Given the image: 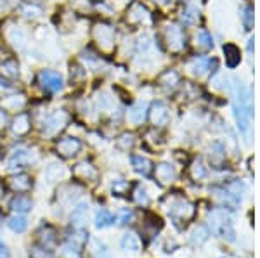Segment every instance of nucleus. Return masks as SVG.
Instances as JSON below:
<instances>
[{
	"instance_id": "nucleus-4",
	"label": "nucleus",
	"mask_w": 260,
	"mask_h": 258,
	"mask_svg": "<svg viewBox=\"0 0 260 258\" xmlns=\"http://www.w3.org/2000/svg\"><path fill=\"white\" fill-rule=\"evenodd\" d=\"M80 148H82L80 141H76V139H73V137H66V139H63V141L57 142V153L64 158L75 156L76 153L80 151Z\"/></svg>"
},
{
	"instance_id": "nucleus-15",
	"label": "nucleus",
	"mask_w": 260,
	"mask_h": 258,
	"mask_svg": "<svg viewBox=\"0 0 260 258\" xmlns=\"http://www.w3.org/2000/svg\"><path fill=\"white\" fill-rule=\"evenodd\" d=\"M156 175H158V179L162 180V182H172L175 177V170L170 167V165L162 163L158 168H156Z\"/></svg>"
},
{
	"instance_id": "nucleus-9",
	"label": "nucleus",
	"mask_w": 260,
	"mask_h": 258,
	"mask_svg": "<svg viewBox=\"0 0 260 258\" xmlns=\"http://www.w3.org/2000/svg\"><path fill=\"white\" fill-rule=\"evenodd\" d=\"M73 173L76 177H80V179H87V180H94L95 177H97V172H95V168L92 165L89 163H78L75 167Z\"/></svg>"
},
{
	"instance_id": "nucleus-10",
	"label": "nucleus",
	"mask_w": 260,
	"mask_h": 258,
	"mask_svg": "<svg viewBox=\"0 0 260 258\" xmlns=\"http://www.w3.org/2000/svg\"><path fill=\"white\" fill-rule=\"evenodd\" d=\"M33 206L32 199L26 198V196H16V198L11 201V208H13L14 211H18V213H26V211H30Z\"/></svg>"
},
{
	"instance_id": "nucleus-21",
	"label": "nucleus",
	"mask_w": 260,
	"mask_h": 258,
	"mask_svg": "<svg viewBox=\"0 0 260 258\" xmlns=\"http://www.w3.org/2000/svg\"><path fill=\"white\" fill-rule=\"evenodd\" d=\"M206 239H208V230H206V227L200 225L198 229H194L193 236H191V241H193V244H203Z\"/></svg>"
},
{
	"instance_id": "nucleus-20",
	"label": "nucleus",
	"mask_w": 260,
	"mask_h": 258,
	"mask_svg": "<svg viewBox=\"0 0 260 258\" xmlns=\"http://www.w3.org/2000/svg\"><path fill=\"white\" fill-rule=\"evenodd\" d=\"M28 130H30L28 116H26V114H21V116H19L18 120L14 121V132H16L18 136H23V134H26Z\"/></svg>"
},
{
	"instance_id": "nucleus-24",
	"label": "nucleus",
	"mask_w": 260,
	"mask_h": 258,
	"mask_svg": "<svg viewBox=\"0 0 260 258\" xmlns=\"http://www.w3.org/2000/svg\"><path fill=\"white\" fill-rule=\"evenodd\" d=\"M26 151H16L13 155V158L9 160V168H16V165H23L26 163Z\"/></svg>"
},
{
	"instance_id": "nucleus-29",
	"label": "nucleus",
	"mask_w": 260,
	"mask_h": 258,
	"mask_svg": "<svg viewBox=\"0 0 260 258\" xmlns=\"http://www.w3.org/2000/svg\"><path fill=\"white\" fill-rule=\"evenodd\" d=\"M134 218V211L132 210H123L120 213V224L121 225H127L130 220Z\"/></svg>"
},
{
	"instance_id": "nucleus-34",
	"label": "nucleus",
	"mask_w": 260,
	"mask_h": 258,
	"mask_svg": "<svg viewBox=\"0 0 260 258\" xmlns=\"http://www.w3.org/2000/svg\"><path fill=\"white\" fill-rule=\"evenodd\" d=\"M0 225H2V222H0Z\"/></svg>"
},
{
	"instance_id": "nucleus-19",
	"label": "nucleus",
	"mask_w": 260,
	"mask_h": 258,
	"mask_svg": "<svg viewBox=\"0 0 260 258\" xmlns=\"http://www.w3.org/2000/svg\"><path fill=\"white\" fill-rule=\"evenodd\" d=\"M144 227H146V229H149V234H151V236H156V232H158V230L163 227V222L160 220L158 217H155V215H149L148 222L144 224Z\"/></svg>"
},
{
	"instance_id": "nucleus-18",
	"label": "nucleus",
	"mask_w": 260,
	"mask_h": 258,
	"mask_svg": "<svg viewBox=\"0 0 260 258\" xmlns=\"http://www.w3.org/2000/svg\"><path fill=\"white\" fill-rule=\"evenodd\" d=\"M61 256L63 258H80L78 246H75L73 242H66L64 246H61Z\"/></svg>"
},
{
	"instance_id": "nucleus-7",
	"label": "nucleus",
	"mask_w": 260,
	"mask_h": 258,
	"mask_svg": "<svg viewBox=\"0 0 260 258\" xmlns=\"http://www.w3.org/2000/svg\"><path fill=\"white\" fill-rule=\"evenodd\" d=\"M9 187L13 189L14 192H26L32 189V179L25 173L21 175H16V177H11L9 179Z\"/></svg>"
},
{
	"instance_id": "nucleus-16",
	"label": "nucleus",
	"mask_w": 260,
	"mask_h": 258,
	"mask_svg": "<svg viewBox=\"0 0 260 258\" xmlns=\"http://www.w3.org/2000/svg\"><path fill=\"white\" fill-rule=\"evenodd\" d=\"M144 116H146V106H144V104H137V106H134L128 113V120L132 123H141L144 120Z\"/></svg>"
},
{
	"instance_id": "nucleus-2",
	"label": "nucleus",
	"mask_w": 260,
	"mask_h": 258,
	"mask_svg": "<svg viewBox=\"0 0 260 258\" xmlns=\"http://www.w3.org/2000/svg\"><path fill=\"white\" fill-rule=\"evenodd\" d=\"M168 213L175 218V220L186 222L191 220L194 217V205H191L189 201H184V199H179V201L172 203L170 208H168Z\"/></svg>"
},
{
	"instance_id": "nucleus-13",
	"label": "nucleus",
	"mask_w": 260,
	"mask_h": 258,
	"mask_svg": "<svg viewBox=\"0 0 260 258\" xmlns=\"http://www.w3.org/2000/svg\"><path fill=\"white\" fill-rule=\"evenodd\" d=\"M132 167L136 168V172L143 173V175H149L153 168V163L148 160V158H143V156H132Z\"/></svg>"
},
{
	"instance_id": "nucleus-25",
	"label": "nucleus",
	"mask_w": 260,
	"mask_h": 258,
	"mask_svg": "<svg viewBox=\"0 0 260 258\" xmlns=\"http://www.w3.org/2000/svg\"><path fill=\"white\" fill-rule=\"evenodd\" d=\"M30 255H32V258H54L47 248H38V246H33L30 249Z\"/></svg>"
},
{
	"instance_id": "nucleus-22",
	"label": "nucleus",
	"mask_w": 260,
	"mask_h": 258,
	"mask_svg": "<svg viewBox=\"0 0 260 258\" xmlns=\"http://www.w3.org/2000/svg\"><path fill=\"white\" fill-rule=\"evenodd\" d=\"M97 38H99V40H102V44H104L106 47H109V44H111V40H113L111 28H108V26H99Z\"/></svg>"
},
{
	"instance_id": "nucleus-31",
	"label": "nucleus",
	"mask_w": 260,
	"mask_h": 258,
	"mask_svg": "<svg viewBox=\"0 0 260 258\" xmlns=\"http://www.w3.org/2000/svg\"><path fill=\"white\" fill-rule=\"evenodd\" d=\"M7 256H9V249H7V246L4 242H0V258H7Z\"/></svg>"
},
{
	"instance_id": "nucleus-17",
	"label": "nucleus",
	"mask_w": 260,
	"mask_h": 258,
	"mask_svg": "<svg viewBox=\"0 0 260 258\" xmlns=\"http://www.w3.org/2000/svg\"><path fill=\"white\" fill-rule=\"evenodd\" d=\"M63 175H64V168L61 167V165H57V163H51L47 167V170H45V177H47L51 182H54V180H59Z\"/></svg>"
},
{
	"instance_id": "nucleus-28",
	"label": "nucleus",
	"mask_w": 260,
	"mask_h": 258,
	"mask_svg": "<svg viewBox=\"0 0 260 258\" xmlns=\"http://www.w3.org/2000/svg\"><path fill=\"white\" fill-rule=\"evenodd\" d=\"M136 201L139 203V205H146V203H148L146 191H144L143 187H137V189H136Z\"/></svg>"
},
{
	"instance_id": "nucleus-33",
	"label": "nucleus",
	"mask_w": 260,
	"mask_h": 258,
	"mask_svg": "<svg viewBox=\"0 0 260 258\" xmlns=\"http://www.w3.org/2000/svg\"><path fill=\"white\" fill-rule=\"evenodd\" d=\"M160 2H165V0H160Z\"/></svg>"
},
{
	"instance_id": "nucleus-11",
	"label": "nucleus",
	"mask_w": 260,
	"mask_h": 258,
	"mask_svg": "<svg viewBox=\"0 0 260 258\" xmlns=\"http://www.w3.org/2000/svg\"><path fill=\"white\" fill-rule=\"evenodd\" d=\"M89 249L94 255V258H109V251H108V248H106V244L104 242H101L99 239H95V237L90 239Z\"/></svg>"
},
{
	"instance_id": "nucleus-12",
	"label": "nucleus",
	"mask_w": 260,
	"mask_h": 258,
	"mask_svg": "<svg viewBox=\"0 0 260 258\" xmlns=\"http://www.w3.org/2000/svg\"><path fill=\"white\" fill-rule=\"evenodd\" d=\"M114 215L109 213L108 210H99L97 215H95V227H99V229H104V227H109L114 224Z\"/></svg>"
},
{
	"instance_id": "nucleus-27",
	"label": "nucleus",
	"mask_w": 260,
	"mask_h": 258,
	"mask_svg": "<svg viewBox=\"0 0 260 258\" xmlns=\"http://www.w3.org/2000/svg\"><path fill=\"white\" fill-rule=\"evenodd\" d=\"M128 189V184L127 182H123V180H118V182H114L113 184V192L114 194H125V191Z\"/></svg>"
},
{
	"instance_id": "nucleus-5",
	"label": "nucleus",
	"mask_w": 260,
	"mask_h": 258,
	"mask_svg": "<svg viewBox=\"0 0 260 258\" xmlns=\"http://www.w3.org/2000/svg\"><path fill=\"white\" fill-rule=\"evenodd\" d=\"M68 120V116H66V113H54L52 116H49L47 120H45L44 123V132L45 134H49V136H52V134H56L57 130H61L63 128V125L66 123Z\"/></svg>"
},
{
	"instance_id": "nucleus-6",
	"label": "nucleus",
	"mask_w": 260,
	"mask_h": 258,
	"mask_svg": "<svg viewBox=\"0 0 260 258\" xmlns=\"http://www.w3.org/2000/svg\"><path fill=\"white\" fill-rule=\"evenodd\" d=\"M87 217H89V205L87 203H80L71 211V225L75 229H82L87 222Z\"/></svg>"
},
{
	"instance_id": "nucleus-8",
	"label": "nucleus",
	"mask_w": 260,
	"mask_h": 258,
	"mask_svg": "<svg viewBox=\"0 0 260 258\" xmlns=\"http://www.w3.org/2000/svg\"><path fill=\"white\" fill-rule=\"evenodd\" d=\"M121 248L125 249V251H132V253H137L141 249V239L137 234L134 232H127L123 237H121Z\"/></svg>"
},
{
	"instance_id": "nucleus-1",
	"label": "nucleus",
	"mask_w": 260,
	"mask_h": 258,
	"mask_svg": "<svg viewBox=\"0 0 260 258\" xmlns=\"http://www.w3.org/2000/svg\"><path fill=\"white\" fill-rule=\"evenodd\" d=\"M208 227L212 234L219 237H224L227 241L236 239L234 224H232V217L229 215L227 210L224 208H215L208 213Z\"/></svg>"
},
{
	"instance_id": "nucleus-14",
	"label": "nucleus",
	"mask_w": 260,
	"mask_h": 258,
	"mask_svg": "<svg viewBox=\"0 0 260 258\" xmlns=\"http://www.w3.org/2000/svg\"><path fill=\"white\" fill-rule=\"evenodd\" d=\"M7 225H9V229L14 230V232H25L26 227H28V220H26L23 215H13V217L7 220Z\"/></svg>"
},
{
	"instance_id": "nucleus-3",
	"label": "nucleus",
	"mask_w": 260,
	"mask_h": 258,
	"mask_svg": "<svg viewBox=\"0 0 260 258\" xmlns=\"http://www.w3.org/2000/svg\"><path fill=\"white\" fill-rule=\"evenodd\" d=\"M40 83L45 90L57 92V90H61V87H63V78H61V75L56 71H42L40 73Z\"/></svg>"
},
{
	"instance_id": "nucleus-23",
	"label": "nucleus",
	"mask_w": 260,
	"mask_h": 258,
	"mask_svg": "<svg viewBox=\"0 0 260 258\" xmlns=\"http://www.w3.org/2000/svg\"><path fill=\"white\" fill-rule=\"evenodd\" d=\"M167 109L163 104H158V106L155 107V111H153V121L156 123V125H160V123H163L167 120Z\"/></svg>"
},
{
	"instance_id": "nucleus-30",
	"label": "nucleus",
	"mask_w": 260,
	"mask_h": 258,
	"mask_svg": "<svg viewBox=\"0 0 260 258\" xmlns=\"http://www.w3.org/2000/svg\"><path fill=\"white\" fill-rule=\"evenodd\" d=\"M14 68H16V64H14V63H6V64L2 66V69H6L7 75H16L18 71H16Z\"/></svg>"
},
{
	"instance_id": "nucleus-32",
	"label": "nucleus",
	"mask_w": 260,
	"mask_h": 258,
	"mask_svg": "<svg viewBox=\"0 0 260 258\" xmlns=\"http://www.w3.org/2000/svg\"><path fill=\"white\" fill-rule=\"evenodd\" d=\"M4 121H6V114H4L2 111H0V125H2Z\"/></svg>"
},
{
	"instance_id": "nucleus-26",
	"label": "nucleus",
	"mask_w": 260,
	"mask_h": 258,
	"mask_svg": "<svg viewBox=\"0 0 260 258\" xmlns=\"http://www.w3.org/2000/svg\"><path fill=\"white\" fill-rule=\"evenodd\" d=\"M132 144H134V136H128V134H125V136H121L118 139V146L123 149H128Z\"/></svg>"
}]
</instances>
